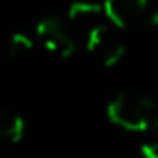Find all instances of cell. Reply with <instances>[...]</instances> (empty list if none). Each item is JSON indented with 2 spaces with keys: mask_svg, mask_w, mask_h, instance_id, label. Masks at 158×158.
Here are the masks:
<instances>
[{
  "mask_svg": "<svg viewBox=\"0 0 158 158\" xmlns=\"http://www.w3.org/2000/svg\"><path fill=\"white\" fill-rule=\"evenodd\" d=\"M35 35L48 52L60 58H71L76 52V41L73 32L58 17L41 19L35 26Z\"/></svg>",
  "mask_w": 158,
  "mask_h": 158,
  "instance_id": "cell-2",
  "label": "cell"
},
{
  "mask_svg": "<svg viewBox=\"0 0 158 158\" xmlns=\"http://www.w3.org/2000/svg\"><path fill=\"white\" fill-rule=\"evenodd\" d=\"M86 48L95 54L104 67H115L127 54V48L121 41L115 39L114 28L108 23H102L84 34Z\"/></svg>",
  "mask_w": 158,
  "mask_h": 158,
  "instance_id": "cell-3",
  "label": "cell"
},
{
  "mask_svg": "<svg viewBox=\"0 0 158 158\" xmlns=\"http://www.w3.org/2000/svg\"><path fill=\"white\" fill-rule=\"evenodd\" d=\"M34 50V39L26 32H13L8 37V54L13 60H21Z\"/></svg>",
  "mask_w": 158,
  "mask_h": 158,
  "instance_id": "cell-7",
  "label": "cell"
},
{
  "mask_svg": "<svg viewBox=\"0 0 158 158\" xmlns=\"http://www.w3.org/2000/svg\"><path fill=\"white\" fill-rule=\"evenodd\" d=\"M154 123H156V128H158V119H154Z\"/></svg>",
  "mask_w": 158,
  "mask_h": 158,
  "instance_id": "cell-10",
  "label": "cell"
},
{
  "mask_svg": "<svg viewBox=\"0 0 158 158\" xmlns=\"http://www.w3.org/2000/svg\"><path fill=\"white\" fill-rule=\"evenodd\" d=\"M106 114L127 132H147L154 123V101L145 93H119L110 101Z\"/></svg>",
  "mask_w": 158,
  "mask_h": 158,
  "instance_id": "cell-1",
  "label": "cell"
},
{
  "mask_svg": "<svg viewBox=\"0 0 158 158\" xmlns=\"http://www.w3.org/2000/svg\"><path fill=\"white\" fill-rule=\"evenodd\" d=\"M104 21L114 30H127L134 26L138 21H141L149 11V2L145 0H114V2H104Z\"/></svg>",
  "mask_w": 158,
  "mask_h": 158,
  "instance_id": "cell-4",
  "label": "cell"
},
{
  "mask_svg": "<svg viewBox=\"0 0 158 158\" xmlns=\"http://www.w3.org/2000/svg\"><path fill=\"white\" fill-rule=\"evenodd\" d=\"M151 24L158 28V10H154V11L151 13Z\"/></svg>",
  "mask_w": 158,
  "mask_h": 158,
  "instance_id": "cell-9",
  "label": "cell"
},
{
  "mask_svg": "<svg viewBox=\"0 0 158 158\" xmlns=\"http://www.w3.org/2000/svg\"><path fill=\"white\" fill-rule=\"evenodd\" d=\"M67 21H69L71 26L84 30V34L89 32L91 28L106 23L102 4H93V2H74V4H71L69 11H67Z\"/></svg>",
  "mask_w": 158,
  "mask_h": 158,
  "instance_id": "cell-5",
  "label": "cell"
},
{
  "mask_svg": "<svg viewBox=\"0 0 158 158\" xmlns=\"http://www.w3.org/2000/svg\"><path fill=\"white\" fill-rule=\"evenodd\" d=\"M139 151H141L143 158H158V138L145 141Z\"/></svg>",
  "mask_w": 158,
  "mask_h": 158,
  "instance_id": "cell-8",
  "label": "cell"
},
{
  "mask_svg": "<svg viewBox=\"0 0 158 158\" xmlns=\"http://www.w3.org/2000/svg\"><path fill=\"white\" fill-rule=\"evenodd\" d=\"M24 130H26V123L19 114L0 108V141L19 143L24 138Z\"/></svg>",
  "mask_w": 158,
  "mask_h": 158,
  "instance_id": "cell-6",
  "label": "cell"
}]
</instances>
